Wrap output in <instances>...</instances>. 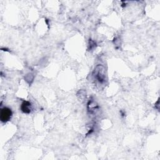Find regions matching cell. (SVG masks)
Wrapping results in <instances>:
<instances>
[{"label": "cell", "mask_w": 160, "mask_h": 160, "mask_svg": "<svg viewBox=\"0 0 160 160\" xmlns=\"http://www.w3.org/2000/svg\"><path fill=\"white\" fill-rule=\"evenodd\" d=\"M94 77L101 83L103 82L105 79L104 68L101 65H98L94 69Z\"/></svg>", "instance_id": "6da1fadb"}, {"label": "cell", "mask_w": 160, "mask_h": 160, "mask_svg": "<svg viewBox=\"0 0 160 160\" xmlns=\"http://www.w3.org/2000/svg\"><path fill=\"white\" fill-rule=\"evenodd\" d=\"M12 111L11 109L4 107L1 110V114H0V118L2 122H6L10 120L11 116H12Z\"/></svg>", "instance_id": "7a4b0ae2"}, {"label": "cell", "mask_w": 160, "mask_h": 160, "mask_svg": "<svg viewBox=\"0 0 160 160\" xmlns=\"http://www.w3.org/2000/svg\"><path fill=\"white\" fill-rule=\"evenodd\" d=\"M21 111L24 113H29L31 110V103L28 101H24L21 106Z\"/></svg>", "instance_id": "3957f363"}]
</instances>
